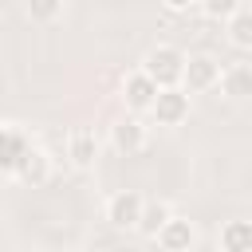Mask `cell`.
Masks as SVG:
<instances>
[{"label":"cell","instance_id":"1","mask_svg":"<svg viewBox=\"0 0 252 252\" xmlns=\"http://www.w3.org/2000/svg\"><path fill=\"white\" fill-rule=\"evenodd\" d=\"M181 67H185V51H177V47H169V43H161V47H154L146 59H142V75L161 91V87H177L181 83Z\"/></svg>","mask_w":252,"mask_h":252},{"label":"cell","instance_id":"2","mask_svg":"<svg viewBox=\"0 0 252 252\" xmlns=\"http://www.w3.org/2000/svg\"><path fill=\"white\" fill-rule=\"evenodd\" d=\"M220 83V63L213 55H185V67H181V91H209Z\"/></svg>","mask_w":252,"mask_h":252},{"label":"cell","instance_id":"3","mask_svg":"<svg viewBox=\"0 0 252 252\" xmlns=\"http://www.w3.org/2000/svg\"><path fill=\"white\" fill-rule=\"evenodd\" d=\"M150 114L158 118V126H181L189 118V94L181 87H161L150 102Z\"/></svg>","mask_w":252,"mask_h":252},{"label":"cell","instance_id":"4","mask_svg":"<svg viewBox=\"0 0 252 252\" xmlns=\"http://www.w3.org/2000/svg\"><path fill=\"white\" fill-rule=\"evenodd\" d=\"M24 185H43L47 177H51V158H47V150H39V146H24V154L16 158V169H12Z\"/></svg>","mask_w":252,"mask_h":252},{"label":"cell","instance_id":"5","mask_svg":"<svg viewBox=\"0 0 252 252\" xmlns=\"http://www.w3.org/2000/svg\"><path fill=\"white\" fill-rule=\"evenodd\" d=\"M142 193H134V189H122V193H114L110 201H106V220L114 224V228H138V217H142Z\"/></svg>","mask_w":252,"mask_h":252},{"label":"cell","instance_id":"6","mask_svg":"<svg viewBox=\"0 0 252 252\" xmlns=\"http://www.w3.org/2000/svg\"><path fill=\"white\" fill-rule=\"evenodd\" d=\"M110 146H114L118 154H126V158L142 154V150H146V126H142L138 118H118V122L110 126Z\"/></svg>","mask_w":252,"mask_h":252},{"label":"cell","instance_id":"7","mask_svg":"<svg viewBox=\"0 0 252 252\" xmlns=\"http://www.w3.org/2000/svg\"><path fill=\"white\" fill-rule=\"evenodd\" d=\"M154 94H158V87H154L142 71L126 75V83H122V102H126V110H134V114H150Z\"/></svg>","mask_w":252,"mask_h":252},{"label":"cell","instance_id":"8","mask_svg":"<svg viewBox=\"0 0 252 252\" xmlns=\"http://www.w3.org/2000/svg\"><path fill=\"white\" fill-rule=\"evenodd\" d=\"M154 240L161 244V252H189L193 248V224L185 217H169Z\"/></svg>","mask_w":252,"mask_h":252},{"label":"cell","instance_id":"9","mask_svg":"<svg viewBox=\"0 0 252 252\" xmlns=\"http://www.w3.org/2000/svg\"><path fill=\"white\" fill-rule=\"evenodd\" d=\"M67 158H71L75 169H91L94 158H98V142H94V134H91V130H75V134L67 138Z\"/></svg>","mask_w":252,"mask_h":252},{"label":"cell","instance_id":"10","mask_svg":"<svg viewBox=\"0 0 252 252\" xmlns=\"http://www.w3.org/2000/svg\"><path fill=\"white\" fill-rule=\"evenodd\" d=\"M24 146H28V138L16 126H0V173L16 169V158L24 154Z\"/></svg>","mask_w":252,"mask_h":252},{"label":"cell","instance_id":"11","mask_svg":"<svg viewBox=\"0 0 252 252\" xmlns=\"http://www.w3.org/2000/svg\"><path fill=\"white\" fill-rule=\"evenodd\" d=\"M220 252H252V224L248 220H228L220 228Z\"/></svg>","mask_w":252,"mask_h":252},{"label":"cell","instance_id":"12","mask_svg":"<svg viewBox=\"0 0 252 252\" xmlns=\"http://www.w3.org/2000/svg\"><path fill=\"white\" fill-rule=\"evenodd\" d=\"M169 217H173V213H169V205H161V201H154V205H142V217H138V232L154 240Z\"/></svg>","mask_w":252,"mask_h":252},{"label":"cell","instance_id":"13","mask_svg":"<svg viewBox=\"0 0 252 252\" xmlns=\"http://www.w3.org/2000/svg\"><path fill=\"white\" fill-rule=\"evenodd\" d=\"M224 24H228V39H232V47L248 51V47H252V16L240 8V12H236V16H228Z\"/></svg>","mask_w":252,"mask_h":252},{"label":"cell","instance_id":"14","mask_svg":"<svg viewBox=\"0 0 252 252\" xmlns=\"http://www.w3.org/2000/svg\"><path fill=\"white\" fill-rule=\"evenodd\" d=\"M220 87H224L228 98H244V94H252V71L248 67H232L228 75H220Z\"/></svg>","mask_w":252,"mask_h":252},{"label":"cell","instance_id":"15","mask_svg":"<svg viewBox=\"0 0 252 252\" xmlns=\"http://www.w3.org/2000/svg\"><path fill=\"white\" fill-rule=\"evenodd\" d=\"M24 8H28V20L35 24H51L63 16V0H24Z\"/></svg>","mask_w":252,"mask_h":252},{"label":"cell","instance_id":"16","mask_svg":"<svg viewBox=\"0 0 252 252\" xmlns=\"http://www.w3.org/2000/svg\"><path fill=\"white\" fill-rule=\"evenodd\" d=\"M197 8L209 16V20H217V24H224L228 16H236L240 8H244V0H197Z\"/></svg>","mask_w":252,"mask_h":252},{"label":"cell","instance_id":"17","mask_svg":"<svg viewBox=\"0 0 252 252\" xmlns=\"http://www.w3.org/2000/svg\"><path fill=\"white\" fill-rule=\"evenodd\" d=\"M161 4H165L169 12H189V8L197 4V0H161Z\"/></svg>","mask_w":252,"mask_h":252}]
</instances>
